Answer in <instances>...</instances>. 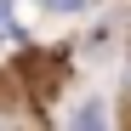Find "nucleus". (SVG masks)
Wrapping results in <instances>:
<instances>
[{
  "label": "nucleus",
  "instance_id": "1",
  "mask_svg": "<svg viewBox=\"0 0 131 131\" xmlns=\"http://www.w3.org/2000/svg\"><path fill=\"white\" fill-rule=\"evenodd\" d=\"M23 80L34 85V97L46 103V97H57V80H63V69L51 57H23Z\"/></svg>",
  "mask_w": 131,
  "mask_h": 131
},
{
  "label": "nucleus",
  "instance_id": "2",
  "mask_svg": "<svg viewBox=\"0 0 131 131\" xmlns=\"http://www.w3.org/2000/svg\"><path fill=\"white\" fill-rule=\"evenodd\" d=\"M103 120H108V114H103V108H97V103H85V108H80V114H74V125H103Z\"/></svg>",
  "mask_w": 131,
  "mask_h": 131
},
{
  "label": "nucleus",
  "instance_id": "3",
  "mask_svg": "<svg viewBox=\"0 0 131 131\" xmlns=\"http://www.w3.org/2000/svg\"><path fill=\"white\" fill-rule=\"evenodd\" d=\"M85 0H46V12H57V17H69V12H80Z\"/></svg>",
  "mask_w": 131,
  "mask_h": 131
},
{
  "label": "nucleus",
  "instance_id": "4",
  "mask_svg": "<svg viewBox=\"0 0 131 131\" xmlns=\"http://www.w3.org/2000/svg\"><path fill=\"white\" fill-rule=\"evenodd\" d=\"M12 34V0H0V40Z\"/></svg>",
  "mask_w": 131,
  "mask_h": 131
}]
</instances>
